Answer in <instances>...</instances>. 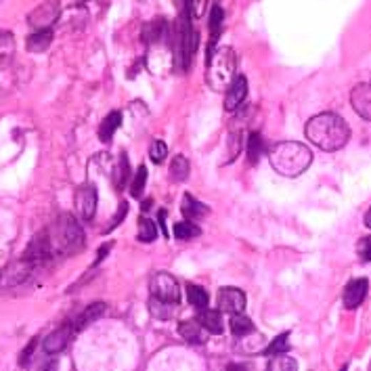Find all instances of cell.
I'll return each instance as SVG.
<instances>
[{
    "mask_svg": "<svg viewBox=\"0 0 371 371\" xmlns=\"http://www.w3.org/2000/svg\"><path fill=\"white\" fill-rule=\"evenodd\" d=\"M268 370L271 371H296L298 363L294 359H290L288 355H275L268 361Z\"/></svg>",
    "mask_w": 371,
    "mask_h": 371,
    "instance_id": "obj_30",
    "label": "cell"
},
{
    "mask_svg": "<svg viewBox=\"0 0 371 371\" xmlns=\"http://www.w3.org/2000/svg\"><path fill=\"white\" fill-rule=\"evenodd\" d=\"M365 226H370L371 229V208L367 210V214H365Z\"/></svg>",
    "mask_w": 371,
    "mask_h": 371,
    "instance_id": "obj_41",
    "label": "cell"
},
{
    "mask_svg": "<svg viewBox=\"0 0 371 371\" xmlns=\"http://www.w3.org/2000/svg\"><path fill=\"white\" fill-rule=\"evenodd\" d=\"M187 298H189V304H191L193 308H197V310L208 308V292H206L204 288L189 283V286H187Z\"/></svg>",
    "mask_w": 371,
    "mask_h": 371,
    "instance_id": "obj_24",
    "label": "cell"
},
{
    "mask_svg": "<svg viewBox=\"0 0 371 371\" xmlns=\"http://www.w3.org/2000/svg\"><path fill=\"white\" fill-rule=\"evenodd\" d=\"M157 219H160V224H162V229H164V235L170 237V231L166 229V210H160V212H157Z\"/></svg>",
    "mask_w": 371,
    "mask_h": 371,
    "instance_id": "obj_39",
    "label": "cell"
},
{
    "mask_svg": "<svg viewBox=\"0 0 371 371\" xmlns=\"http://www.w3.org/2000/svg\"><path fill=\"white\" fill-rule=\"evenodd\" d=\"M350 105L363 120L371 122V84H359L350 93Z\"/></svg>",
    "mask_w": 371,
    "mask_h": 371,
    "instance_id": "obj_11",
    "label": "cell"
},
{
    "mask_svg": "<svg viewBox=\"0 0 371 371\" xmlns=\"http://www.w3.org/2000/svg\"><path fill=\"white\" fill-rule=\"evenodd\" d=\"M126 210H128V206H126V202H122V210L115 214V219H113V223L110 224V229H113V226H115L117 223H122V219L126 216Z\"/></svg>",
    "mask_w": 371,
    "mask_h": 371,
    "instance_id": "obj_38",
    "label": "cell"
},
{
    "mask_svg": "<svg viewBox=\"0 0 371 371\" xmlns=\"http://www.w3.org/2000/svg\"><path fill=\"white\" fill-rule=\"evenodd\" d=\"M74 334H75V330L72 323H68V325H63V328L55 330L53 334L46 335V338H44V342H42L44 352H46V355H59L61 350H66V348H68V344H70V340H72V335Z\"/></svg>",
    "mask_w": 371,
    "mask_h": 371,
    "instance_id": "obj_8",
    "label": "cell"
},
{
    "mask_svg": "<svg viewBox=\"0 0 371 371\" xmlns=\"http://www.w3.org/2000/svg\"><path fill=\"white\" fill-rule=\"evenodd\" d=\"M53 38H55L53 28L51 30H34L26 40V48L30 53H46L48 46L53 44Z\"/></svg>",
    "mask_w": 371,
    "mask_h": 371,
    "instance_id": "obj_15",
    "label": "cell"
},
{
    "mask_svg": "<svg viewBox=\"0 0 371 371\" xmlns=\"http://www.w3.org/2000/svg\"><path fill=\"white\" fill-rule=\"evenodd\" d=\"M231 332L233 335H237V338H241V335H248L254 332V323H252V319H248L244 313H235V315H231Z\"/></svg>",
    "mask_w": 371,
    "mask_h": 371,
    "instance_id": "obj_22",
    "label": "cell"
},
{
    "mask_svg": "<svg viewBox=\"0 0 371 371\" xmlns=\"http://www.w3.org/2000/svg\"><path fill=\"white\" fill-rule=\"evenodd\" d=\"M241 145H244V139H241V130H237V132H231L229 135V145H226V160L224 162H231L239 151H241Z\"/></svg>",
    "mask_w": 371,
    "mask_h": 371,
    "instance_id": "obj_33",
    "label": "cell"
},
{
    "mask_svg": "<svg viewBox=\"0 0 371 371\" xmlns=\"http://www.w3.org/2000/svg\"><path fill=\"white\" fill-rule=\"evenodd\" d=\"M246 97H248V80L244 75H235V80L231 82V86L226 88V95H224V110L237 112L244 105Z\"/></svg>",
    "mask_w": 371,
    "mask_h": 371,
    "instance_id": "obj_9",
    "label": "cell"
},
{
    "mask_svg": "<svg viewBox=\"0 0 371 371\" xmlns=\"http://www.w3.org/2000/svg\"><path fill=\"white\" fill-rule=\"evenodd\" d=\"M151 296L157 298V300H164V302H170V304H179L181 288H179L177 279L170 273L160 271L151 279Z\"/></svg>",
    "mask_w": 371,
    "mask_h": 371,
    "instance_id": "obj_5",
    "label": "cell"
},
{
    "mask_svg": "<svg viewBox=\"0 0 371 371\" xmlns=\"http://www.w3.org/2000/svg\"><path fill=\"white\" fill-rule=\"evenodd\" d=\"M359 254L363 260H371V235L359 244Z\"/></svg>",
    "mask_w": 371,
    "mask_h": 371,
    "instance_id": "obj_35",
    "label": "cell"
},
{
    "mask_svg": "<svg viewBox=\"0 0 371 371\" xmlns=\"http://www.w3.org/2000/svg\"><path fill=\"white\" fill-rule=\"evenodd\" d=\"M110 250H112V244H105V246H101V248H99V256H97V262H95V264H99L101 260L105 258Z\"/></svg>",
    "mask_w": 371,
    "mask_h": 371,
    "instance_id": "obj_40",
    "label": "cell"
},
{
    "mask_svg": "<svg viewBox=\"0 0 371 371\" xmlns=\"http://www.w3.org/2000/svg\"><path fill=\"white\" fill-rule=\"evenodd\" d=\"M34 348H36V340H32V342H30V346H28V348L23 350V357L19 359V365H23V367L28 365V361H30V357H32Z\"/></svg>",
    "mask_w": 371,
    "mask_h": 371,
    "instance_id": "obj_37",
    "label": "cell"
},
{
    "mask_svg": "<svg viewBox=\"0 0 371 371\" xmlns=\"http://www.w3.org/2000/svg\"><path fill=\"white\" fill-rule=\"evenodd\" d=\"M86 23H88V11L82 4H75L68 13L59 15V21H57L59 30H70V32L82 30Z\"/></svg>",
    "mask_w": 371,
    "mask_h": 371,
    "instance_id": "obj_13",
    "label": "cell"
},
{
    "mask_svg": "<svg viewBox=\"0 0 371 371\" xmlns=\"http://www.w3.org/2000/svg\"><path fill=\"white\" fill-rule=\"evenodd\" d=\"M105 310H108V304H105V302H95V304H90V306H86V310H82L74 321H72L74 330L75 332H80V330L93 325L97 319H101V317L105 315Z\"/></svg>",
    "mask_w": 371,
    "mask_h": 371,
    "instance_id": "obj_14",
    "label": "cell"
},
{
    "mask_svg": "<svg viewBox=\"0 0 371 371\" xmlns=\"http://www.w3.org/2000/svg\"><path fill=\"white\" fill-rule=\"evenodd\" d=\"M179 334L185 338L187 342L191 344H202L204 342V334H202V323L195 319V321H183L179 325Z\"/></svg>",
    "mask_w": 371,
    "mask_h": 371,
    "instance_id": "obj_23",
    "label": "cell"
},
{
    "mask_svg": "<svg viewBox=\"0 0 371 371\" xmlns=\"http://www.w3.org/2000/svg\"><path fill=\"white\" fill-rule=\"evenodd\" d=\"M262 153H264V141H262L260 132H250V137H248V160H250V164H256Z\"/></svg>",
    "mask_w": 371,
    "mask_h": 371,
    "instance_id": "obj_28",
    "label": "cell"
},
{
    "mask_svg": "<svg viewBox=\"0 0 371 371\" xmlns=\"http://www.w3.org/2000/svg\"><path fill=\"white\" fill-rule=\"evenodd\" d=\"M170 28L164 19H155L153 23H147L145 30H143V36H145V42H160L162 38H168L170 40Z\"/></svg>",
    "mask_w": 371,
    "mask_h": 371,
    "instance_id": "obj_20",
    "label": "cell"
},
{
    "mask_svg": "<svg viewBox=\"0 0 371 371\" xmlns=\"http://www.w3.org/2000/svg\"><path fill=\"white\" fill-rule=\"evenodd\" d=\"M155 237H157V226L153 221H149V219H141L139 221V239L143 241V244H151V241H155Z\"/></svg>",
    "mask_w": 371,
    "mask_h": 371,
    "instance_id": "obj_31",
    "label": "cell"
},
{
    "mask_svg": "<svg viewBox=\"0 0 371 371\" xmlns=\"http://www.w3.org/2000/svg\"><path fill=\"white\" fill-rule=\"evenodd\" d=\"M0 288H2V271H0Z\"/></svg>",
    "mask_w": 371,
    "mask_h": 371,
    "instance_id": "obj_43",
    "label": "cell"
},
{
    "mask_svg": "<svg viewBox=\"0 0 371 371\" xmlns=\"http://www.w3.org/2000/svg\"><path fill=\"white\" fill-rule=\"evenodd\" d=\"M170 177L177 181V183H183L189 179V160L185 155H177L170 164Z\"/></svg>",
    "mask_w": 371,
    "mask_h": 371,
    "instance_id": "obj_27",
    "label": "cell"
},
{
    "mask_svg": "<svg viewBox=\"0 0 371 371\" xmlns=\"http://www.w3.org/2000/svg\"><path fill=\"white\" fill-rule=\"evenodd\" d=\"M199 235H202V229L195 223H191V221L174 224V237L181 239V241H191V239H195Z\"/></svg>",
    "mask_w": 371,
    "mask_h": 371,
    "instance_id": "obj_26",
    "label": "cell"
},
{
    "mask_svg": "<svg viewBox=\"0 0 371 371\" xmlns=\"http://www.w3.org/2000/svg\"><path fill=\"white\" fill-rule=\"evenodd\" d=\"M130 177V166H128V157L122 153L120 155V160H117V164H115V168H113V187L120 191V189H124L126 185V179Z\"/></svg>",
    "mask_w": 371,
    "mask_h": 371,
    "instance_id": "obj_25",
    "label": "cell"
},
{
    "mask_svg": "<svg viewBox=\"0 0 371 371\" xmlns=\"http://www.w3.org/2000/svg\"><path fill=\"white\" fill-rule=\"evenodd\" d=\"M206 2H208V0H191V11H193L195 17H202V15H204Z\"/></svg>",
    "mask_w": 371,
    "mask_h": 371,
    "instance_id": "obj_36",
    "label": "cell"
},
{
    "mask_svg": "<svg viewBox=\"0 0 371 371\" xmlns=\"http://www.w3.org/2000/svg\"><path fill=\"white\" fill-rule=\"evenodd\" d=\"M59 15H61L59 0H46L28 15V23L34 30H51L59 21Z\"/></svg>",
    "mask_w": 371,
    "mask_h": 371,
    "instance_id": "obj_6",
    "label": "cell"
},
{
    "mask_svg": "<svg viewBox=\"0 0 371 371\" xmlns=\"http://www.w3.org/2000/svg\"><path fill=\"white\" fill-rule=\"evenodd\" d=\"M82 2H88V0H75V4H82Z\"/></svg>",
    "mask_w": 371,
    "mask_h": 371,
    "instance_id": "obj_42",
    "label": "cell"
},
{
    "mask_svg": "<svg viewBox=\"0 0 371 371\" xmlns=\"http://www.w3.org/2000/svg\"><path fill=\"white\" fill-rule=\"evenodd\" d=\"M15 57V36L6 30L0 32V70H4Z\"/></svg>",
    "mask_w": 371,
    "mask_h": 371,
    "instance_id": "obj_19",
    "label": "cell"
},
{
    "mask_svg": "<svg viewBox=\"0 0 371 371\" xmlns=\"http://www.w3.org/2000/svg\"><path fill=\"white\" fill-rule=\"evenodd\" d=\"M306 137L313 145H317L323 151H338L342 149L350 139L348 124L335 115V113H321L308 120L306 124Z\"/></svg>",
    "mask_w": 371,
    "mask_h": 371,
    "instance_id": "obj_1",
    "label": "cell"
},
{
    "mask_svg": "<svg viewBox=\"0 0 371 371\" xmlns=\"http://www.w3.org/2000/svg\"><path fill=\"white\" fill-rule=\"evenodd\" d=\"M237 55L231 46H219L208 57V84L214 90H226L235 80Z\"/></svg>",
    "mask_w": 371,
    "mask_h": 371,
    "instance_id": "obj_4",
    "label": "cell"
},
{
    "mask_svg": "<svg viewBox=\"0 0 371 371\" xmlns=\"http://www.w3.org/2000/svg\"><path fill=\"white\" fill-rule=\"evenodd\" d=\"M367 288H370V281L367 279H352L348 286H346V290H344V306L346 308H359L361 304H363V300L367 296Z\"/></svg>",
    "mask_w": 371,
    "mask_h": 371,
    "instance_id": "obj_12",
    "label": "cell"
},
{
    "mask_svg": "<svg viewBox=\"0 0 371 371\" xmlns=\"http://www.w3.org/2000/svg\"><path fill=\"white\" fill-rule=\"evenodd\" d=\"M197 321L202 323L204 330H208L210 334H223L224 325H223V315L221 310H210V308H204L199 310V317Z\"/></svg>",
    "mask_w": 371,
    "mask_h": 371,
    "instance_id": "obj_16",
    "label": "cell"
},
{
    "mask_svg": "<svg viewBox=\"0 0 371 371\" xmlns=\"http://www.w3.org/2000/svg\"><path fill=\"white\" fill-rule=\"evenodd\" d=\"M166 155H168V147H166L164 141H153V143H151V147H149V157H151L153 164H162V162L166 160Z\"/></svg>",
    "mask_w": 371,
    "mask_h": 371,
    "instance_id": "obj_34",
    "label": "cell"
},
{
    "mask_svg": "<svg viewBox=\"0 0 371 371\" xmlns=\"http://www.w3.org/2000/svg\"><path fill=\"white\" fill-rule=\"evenodd\" d=\"M223 19H224V11L219 6V4H214L212 6V11H210V21H208V28H210V46H208V57L216 51L214 48V44H216V38L221 34V30H223Z\"/></svg>",
    "mask_w": 371,
    "mask_h": 371,
    "instance_id": "obj_17",
    "label": "cell"
},
{
    "mask_svg": "<svg viewBox=\"0 0 371 371\" xmlns=\"http://www.w3.org/2000/svg\"><path fill=\"white\" fill-rule=\"evenodd\" d=\"M181 210H183V214H185L187 221H197V219H204L210 210H208V206H204L202 202H197L193 195H183V204H181Z\"/></svg>",
    "mask_w": 371,
    "mask_h": 371,
    "instance_id": "obj_18",
    "label": "cell"
},
{
    "mask_svg": "<svg viewBox=\"0 0 371 371\" xmlns=\"http://www.w3.org/2000/svg\"><path fill=\"white\" fill-rule=\"evenodd\" d=\"M120 126H122V113L112 112L103 122H101V126H99V139H101L103 143H110L112 137L115 135V130H117Z\"/></svg>",
    "mask_w": 371,
    "mask_h": 371,
    "instance_id": "obj_21",
    "label": "cell"
},
{
    "mask_svg": "<svg viewBox=\"0 0 371 371\" xmlns=\"http://www.w3.org/2000/svg\"><path fill=\"white\" fill-rule=\"evenodd\" d=\"M97 189L90 183H84L75 191V208H78V214L82 221L90 223L95 219V212H97Z\"/></svg>",
    "mask_w": 371,
    "mask_h": 371,
    "instance_id": "obj_7",
    "label": "cell"
},
{
    "mask_svg": "<svg viewBox=\"0 0 371 371\" xmlns=\"http://www.w3.org/2000/svg\"><path fill=\"white\" fill-rule=\"evenodd\" d=\"M216 300H219V308L231 315L244 313V308H246V294L237 288H221Z\"/></svg>",
    "mask_w": 371,
    "mask_h": 371,
    "instance_id": "obj_10",
    "label": "cell"
},
{
    "mask_svg": "<svg viewBox=\"0 0 371 371\" xmlns=\"http://www.w3.org/2000/svg\"><path fill=\"white\" fill-rule=\"evenodd\" d=\"M290 334H281L277 335L271 344H268V348L264 350L268 357H275V355H288L290 352Z\"/></svg>",
    "mask_w": 371,
    "mask_h": 371,
    "instance_id": "obj_29",
    "label": "cell"
},
{
    "mask_svg": "<svg viewBox=\"0 0 371 371\" xmlns=\"http://www.w3.org/2000/svg\"><path fill=\"white\" fill-rule=\"evenodd\" d=\"M268 162H271L275 172H279L281 177L294 179V177H300L302 172L308 170V166L313 162V153L304 143L283 141L268 151Z\"/></svg>",
    "mask_w": 371,
    "mask_h": 371,
    "instance_id": "obj_2",
    "label": "cell"
},
{
    "mask_svg": "<svg viewBox=\"0 0 371 371\" xmlns=\"http://www.w3.org/2000/svg\"><path fill=\"white\" fill-rule=\"evenodd\" d=\"M46 233H48L53 256L55 254H59V256H74L86 244L82 224L78 223L72 214H61L55 221V224L51 226V231H46Z\"/></svg>",
    "mask_w": 371,
    "mask_h": 371,
    "instance_id": "obj_3",
    "label": "cell"
},
{
    "mask_svg": "<svg viewBox=\"0 0 371 371\" xmlns=\"http://www.w3.org/2000/svg\"><path fill=\"white\" fill-rule=\"evenodd\" d=\"M145 185H147V168L141 166V168L137 170L132 183H130V195H132V197H141L143 191H145Z\"/></svg>",
    "mask_w": 371,
    "mask_h": 371,
    "instance_id": "obj_32",
    "label": "cell"
}]
</instances>
